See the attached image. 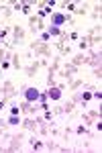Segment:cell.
I'll list each match as a JSON object with an SVG mask.
<instances>
[{
	"label": "cell",
	"instance_id": "e0dca14e",
	"mask_svg": "<svg viewBox=\"0 0 102 153\" xmlns=\"http://www.w3.org/2000/svg\"><path fill=\"white\" fill-rule=\"evenodd\" d=\"M74 14H76V16H86V14H88V4H78V8H76Z\"/></svg>",
	"mask_w": 102,
	"mask_h": 153
},
{
	"label": "cell",
	"instance_id": "4316f807",
	"mask_svg": "<svg viewBox=\"0 0 102 153\" xmlns=\"http://www.w3.org/2000/svg\"><path fill=\"white\" fill-rule=\"evenodd\" d=\"M49 100V96H47V90H41V94H39V102H47Z\"/></svg>",
	"mask_w": 102,
	"mask_h": 153
},
{
	"label": "cell",
	"instance_id": "4dcf8cb0",
	"mask_svg": "<svg viewBox=\"0 0 102 153\" xmlns=\"http://www.w3.org/2000/svg\"><path fill=\"white\" fill-rule=\"evenodd\" d=\"M0 43H4V39H2V37H0Z\"/></svg>",
	"mask_w": 102,
	"mask_h": 153
},
{
	"label": "cell",
	"instance_id": "44dd1931",
	"mask_svg": "<svg viewBox=\"0 0 102 153\" xmlns=\"http://www.w3.org/2000/svg\"><path fill=\"white\" fill-rule=\"evenodd\" d=\"M8 112H10V114H21V106H19V102H12V104L8 106Z\"/></svg>",
	"mask_w": 102,
	"mask_h": 153
},
{
	"label": "cell",
	"instance_id": "8992f818",
	"mask_svg": "<svg viewBox=\"0 0 102 153\" xmlns=\"http://www.w3.org/2000/svg\"><path fill=\"white\" fill-rule=\"evenodd\" d=\"M27 143H29V147L33 149V151H45V141L43 139H39V137H29L27 139Z\"/></svg>",
	"mask_w": 102,
	"mask_h": 153
},
{
	"label": "cell",
	"instance_id": "7402d4cb",
	"mask_svg": "<svg viewBox=\"0 0 102 153\" xmlns=\"http://www.w3.org/2000/svg\"><path fill=\"white\" fill-rule=\"evenodd\" d=\"M21 14L31 16V2H23V10H21Z\"/></svg>",
	"mask_w": 102,
	"mask_h": 153
},
{
	"label": "cell",
	"instance_id": "83f0119b",
	"mask_svg": "<svg viewBox=\"0 0 102 153\" xmlns=\"http://www.w3.org/2000/svg\"><path fill=\"white\" fill-rule=\"evenodd\" d=\"M6 59V49H0V61H4Z\"/></svg>",
	"mask_w": 102,
	"mask_h": 153
},
{
	"label": "cell",
	"instance_id": "3957f363",
	"mask_svg": "<svg viewBox=\"0 0 102 153\" xmlns=\"http://www.w3.org/2000/svg\"><path fill=\"white\" fill-rule=\"evenodd\" d=\"M21 127H23V131H29V133H37V129H39V123H37V118L35 117H25L23 120H21Z\"/></svg>",
	"mask_w": 102,
	"mask_h": 153
},
{
	"label": "cell",
	"instance_id": "ba28073f",
	"mask_svg": "<svg viewBox=\"0 0 102 153\" xmlns=\"http://www.w3.org/2000/svg\"><path fill=\"white\" fill-rule=\"evenodd\" d=\"M68 88H69V92L74 94V92H78V90H82V88H86V82H84L82 78H76V80H71V82L68 84Z\"/></svg>",
	"mask_w": 102,
	"mask_h": 153
},
{
	"label": "cell",
	"instance_id": "4fadbf2b",
	"mask_svg": "<svg viewBox=\"0 0 102 153\" xmlns=\"http://www.w3.org/2000/svg\"><path fill=\"white\" fill-rule=\"evenodd\" d=\"M21 120H23V118L19 117V114H10V117L6 118V125H8V127H21Z\"/></svg>",
	"mask_w": 102,
	"mask_h": 153
},
{
	"label": "cell",
	"instance_id": "6da1fadb",
	"mask_svg": "<svg viewBox=\"0 0 102 153\" xmlns=\"http://www.w3.org/2000/svg\"><path fill=\"white\" fill-rule=\"evenodd\" d=\"M21 94H23V100L27 102H39V94H41V90L39 88H35V86H23L21 88Z\"/></svg>",
	"mask_w": 102,
	"mask_h": 153
},
{
	"label": "cell",
	"instance_id": "7c38bea8",
	"mask_svg": "<svg viewBox=\"0 0 102 153\" xmlns=\"http://www.w3.org/2000/svg\"><path fill=\"white\" fill-rule=\"evenodd\" d=\"M55 47H57V55H69L71 53V47L69 45H63V43H55Z\"/></svg>",
	"mask_w": 102,
	"mask_h": 153
},
{
	"label": "cell",
	"instance_id": "f1b7e54d",
	"mask_svg": "<svg viewBox=\"0 0 102 153\" xmlns=\"http://www.w3.org/2000/svg\"><path fill=\"white\" fill-rule=\"evenodd\" d=\"M0 137H4V127H0Z\"/></svg>",
	"mask_w": 102,
	"mask_h": 153
},
{
	"label": "cell",
	"instance_id": "5bb4252c",
	"mask_svg": "<svg viewBox=\"0 0 102 153\" xmlns=\"http://www.w3.org/2000/svg\"><path fill=\"white\" fill-rule=\"evenodd\" d=\"M47 33H49V35H51V39H53V37H61V35H63V29L49 25V27H47Z\"/></svg>",
	"mask_w": 102,
	"mask_h": 153
},
{
	"label": "cell",
	"instance_id": "cb8c5ba5",
	"mask_svg": "<svg viewBox=\"0 0 102 153\" xmlns=\"http://www.w3.org/2000/svg\"><path fill=\"white\" fill-rule=\"evenodd\" d=\"M10 6H12V12H21L23 10V2H12Z\"/></svg>",
	"mask_w": 102,
	"mask_h": 153
},
{
	"label": "cell",
	"instance_id": "603a6c76",
	"mask_svg": "<svg viewBox=\"0 0 102 153\" xmlns=\"http://www.w3.org/2000/svg\"><path fill=\"white\" fill-rule=\"evenodd\" d=\"M0 70H2V71H8V70H12L10 61H8V59H4V61H0Z\"/></svg>",
	"mask_w": 102,
	"mask_h": 153
},
{
	"label": "cell",
	"instance_id": "9a60e30c",
	"mask_svg": "<svg viewBox=\"0 0 102 153\" xmlns=\"http://www.w3.org/2000/svg\"><path fill=\"white\" fill-rule=\"evenodd\" d=\"M0 12H2V19H10L12 16V6L10 4H0Z\"/></svg>",
	"mask_w": 102,
	"mask_h": 153
},
{
	"label": "cell",
	"instance_id": "2e32d148",
	"mask_svg": "<svg viewBox=\"0 0 102 153\" xmlns=\"http://www.w3.org/2000/svg\"><path fill=\"white\" fill-rule=\"evenodd\" d=\"M59 6H61V8H63V12H76V8H78V4H76V2H61V4H59Z\"/></svg>",
	"mask_w": 102,
	"mask_h": 153
},
{
	"label": "cell",
	"instance_id": "d4e9b609",
	"mask_svg": "<svg viewBox=\"0 0 102 153\" xmlns=\"http://www.w3.org/2000/svg\"><path fill=\"white\" fill-rule=\"evenodd\" d=\"M78 39H80L78 31H71V33H69V43H71V41H74V43H78Z\"/></svg>",
	"mask_w": 102,
	"mask_h": 153
},
{
	"label": "cell",
	"instance_id": "7a4b0ae2",
	"mask_svg": "<svg viewBox=\"0 0 102 153\" xmlns=\"http://www.w3.org/2000/svg\"><path fill=\"white\" fill-rule=\"evenodd\" d=\"M69 21H71V14H68V12H51V16H49V25L59 27V29Z\"/></svg>",
	"mask_w": 102,
	"mask_h": 153
},
{
	"label": "cell",
	"instance_id": "30bf717a",
	"mask_svg": "<svg viewBox=\"0 0 102 153\" xmlns=\"http://www.w3.org/2000/svg\"><path fill=\"white\" fill-rule=\"evenodd\" d=\"M10 65H12V70H14V71H21V70H23V63H21V55H19L16 51H14V53L10 55Z\"/></svg>",
	"mask_w": 102,
	"mask_h": 153
},
{
	"label": "cell",
	"instance_id": "8fae6325",
	"mask_svg": "<svg viewBox=\"0 0 102 153\" xmlns=\"http://www.w3.org/2000/svg\"><path fill=\"white\" fill-rule=\"evenodd\" d=\"M71 65H76V68H80V65H84L86 63V53H76L74 57H71V61H69Z\"/></svg>",
	"mask_w": 102,
	"mask_h": 153
},
{
	"label": "cell",
	"instance_id": "484cf974",
	"mask_svg": "<svg viewBox=\"0 0 102 153\" xmlns=\"http://www.w3.org/2000/svg\"><path fill=\"white\" fill-rule=\"evenodd\" d=\"M92 74H94V78L100 82V78H102V70H100V68H94V70H92Z\"/></svg>",
	"mask_w": 102,
	"mask_h": 153
},
{
	"label": "cell",
	"instance_id": "ffe728a7",
	"mask_svg": "<svg viewBox=\"0 0 102 153\" xmlns=\"http://www.w3.org/2000/svg\"><path fill=\"white\" fill-rule=\"evenodd\" d=\"M78 49H80V53H82V51H84V53H86V51H88V43H86V39H84V37H80L78 39Z\"/></svg>",
	"mask_w": 102,
	"mask_h": 153
},
{
	"label": "cell",
	"instance_id": "9c48e42d",
	"mask_svg": "<svg viewBox=\"0 0 102 153\" xmlns=\"http://www.w3.org/2000/svg\"><path fill=\"white\" fill-rule=\"evenodd\" d=\"M61 70L66 71V74H69L71 78H78V76H80V68H76V65H71L69 61H66V63H61Z\"/></svg>",
	"mask_w": 102,
	"mask_h": 153
},
{
	"label": "cell",
	"instance_id": "277c9868",
	"mask_svg": "<svg viewBox=\"0 0 102 153\" xmlns=\"http://www.w3.org/2000/svg\"><path fill=\"white\" fill-rule=\"evenodd\" d=\"M25 37H27V29H25L23 25H14V27H12V45H16V43H19V41H23Z\"/></svg>",
	"mask_w": 102,
	"mask_h": 153
},
{
	"label": "cell",
	"instance_id": "f546056e",
	"mask_svg": "<svg viewBox=\"0 0 102 153\" xmlns=\"http://www.w3.org/2000/svg\"><path fill=\"white\" fill-rule=\"evenodd\" d=\"M2 27H4V19H0V29H2Z\"/></svg>",
	"mask_w": 102,
	"mask_h": 153
},
{
	"label": "cell",
	"instance_id": "ac0fdd59",
	"mask_svg": "<svg viewBox=\"0 0 102 153\" xmlns=\"http://www.w3.org/2000/svg\"><path fill=\"white\" fill-rule=\"evenodd\" d=\"M57 141L55 139H49V141H45V151H57Z\"/></svg>",
	"mask_w": 102,
	"mask_h": 153
},
{
	"label": "cell",
	"instance_id": "5b68a950",
	"mask_svg": "<svg viewBox=\"0 0 102 153\" xmlns=\"http://www.w3.org/2000/svg\"><path fill=\"white\" fill-rule=\"evenodd\" d=\"M39 70H41V61H39V59H33L29 65H23V71H25V76H27V78H33Z\"/></svg>",
	"mask_w": 102,
	"mask_h": 153
},
{
	"label": "cell",
	"instance_id": "d6986e66",
	"mask_svg": "<svg viewBox=\"0 0 102 153\" xmlns=\"http://www.w3.org/2000/svg\"><path fill=\"white\" fill-rule=\"evenodd\" d=\"M100 2H98V4H94V10H92V21H96V23H98V21H100Z\"/></svg>",
	"mask_w": 102,
	"mask_h": 153
},
{
	"label": "cell",
	"instance_id": "52a82bcc",
	"mask_svg": "<svg viewBox=\"0 0 102 153\" xmlns=\"http://www.w3.org/2000/svg\"><path fill=\"white\" fill-rule=\"evenodd\" d=\"M47 96H49V100H51V102H61V100H63V90H59L57 86L47 88Z\"/></svg>",
	"mask_w": 102,
	"mask_h": 153
}]
</instances>
